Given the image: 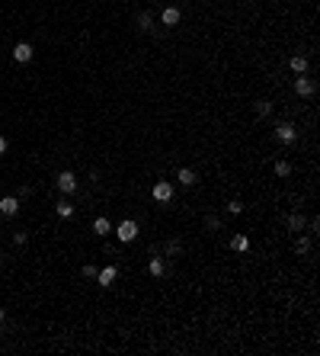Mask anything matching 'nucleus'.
Returning a JSON list of instances; mask_svg holds the SVG:
<instances>
[{"mask_svg":"<svg viewBox=\"0 0 320 356\" xmlns=\"http://www.w3.org/2000/svg\"><path fill=\"white\" fill-rule=\"evenodd\" d=\"M115 238L122 241V244H131V241L138 238V225L131 222V218H125V222L119 225V228H115Z\"/></svg>","mask_w":320,"mask_h":356,"instance_id":"obj_1","label":"nucleus"},{"mask_svg":"<svg viewBox=\"0 0 320 356\" xmlns=\"http://www.w3.org/2000/svg\"><path fill=\"white\" fill-rule=\"evenodd\" d=\"M295 93L298 96H314V93H317V84H314L311 77H304V74H298L295 77Z\"/></svg>","mask_w":320,"mask_h":356,"instance_id":"obj_2","label":"nucleus"},{"mask_svg":"<svg viewBox=\"0 0 320 356\" xmlns=\"http://www.w3.org/2000/svg\"><path fill=\"white\" fill-rule=\"evenodd\" d=\"M275 138H279V141H285V145H291V141L298 138L295 125H291V122H279V125H275Z\"/></svg>","mask_w":320,"mask_h":356,"instance_id":"obj_3","label":"nucleus"},{"mask_svg":"<svg viewBox=\"0 0 320 356\" xmlns=\"http://www.w3.org/2000/svg\"><path fill=\"white\" fill-rule=\"evenodd\" d=\"M32 55H36V52H32L29 42H16V45H13V61L26 64V61H32Z\"/></svg>","mask_w":320,"mask_h":356,"instance_id":"obj_4","label":"nucleus"},{"mask_svg":"<svg viewBox=\"0 0 320 356\" xmlns=\"http://www.w3.org/2000/svg\"><path fill=\"white\" fill-rule=\"evenodd\" d=\"M154 199H157V202H170V199H173V183L160 180V183L154 186Z\"/></svg>","mask_w":320,"mask_h":356,"instance_id":"obj_5","label":"nucleus"},{"mask_svg":"<svg viewBox=\"0 0 320 356\" xmlns=\"http://www.w3.org/2000/svg\"><path fill=\"white\" fill-rule=\"evenodd\" d=\"M16 212H19V199H16V196H3V199H0V215L13 218Z\"/></svg>","mask_w":320,"mask_h":356,"instance_id":"obj_6","label":"nucleus"},{"mask_svg":"<svg viewBox=\"0 0 320 356\" xmlns=\"http://www.w3.org/2000/svg\"><path fill=\"white\" fill-rule=\"evenodd\" d=\"M58 189H61V193H74V189H77V177L71 170L58 173Z\"/></svg>","mask_w":320,"mask_h":356,"instance_id":"obj_7","label":"nucleus"},{"mask_svg":"<svg viewBox=\"0 0 320 356\" xmlns=\"http://www.w3.org/2000/svg\"><path fill=\"white\" fill-rule=\"evenodd\" d=\"M115 276H119V270H115V266H106V270H99V273H96L99 286H112V282H115Z\"/></svg>","mask_w":320,"mask_h":356,"instance_id":"obj_8","label":"nucleus"},{"mask_svg":"<svg viewBox=\"0 0 320 356\" xmlns=\"http://www.w3.org/2000/svg\"><path fill=\"white\" fill-rule=\"evenodd\" d=\"M160 19H163V26H176V23H179V10H176V7H167L163 13H160Z\"/></svg>","mask_w":320,"mask_h":356,"instance_id":"obj_9","label":"nucleus"},{"mask_svg":"<svg viewBox=\"0 0 320 356\" xmlns=\"http://www.w3.org/2000/svg\"><path fill=\"white\" fill-rule=\"evenodd\" d=\"M288 64H291V71H295V74H307V58H304V55H295Z\"/></svg>","mask_w":320,"mask_h":356,"instance_id":"obj_10","label":"nucleus"},{"mask_svg":"<svg viewBox=\"0 0 320 356\" xmlns=\"http://www.w3.org/2000/svg\"><path fill=\"white\" fill-rule=\"evenodd\" d=\"M176 180H179V183H183V186H192V183H196V170H189V167H183V170H179V173H176Z\"/></svg>","mask_w":320,"mask_h":356,"instance_id":"obj_11","label":"nucleus"},{"mask_svg":"<svg viewBox=\"0 0 320 356\" xmlns=\"http://www.w3.org/2000/svg\"><path fill=\"white\" fill-rule=\"evenodd\" d=\"M93 231H96V238L109 234V231H112V225H109V218H96V222H93Z\"/></svg>","mask_w":320,"mask_h":356,"instance_id":"obj_12","label":"nucleus"},{"mask_svg":"<svg viewBox=\"0 0 320 356\" xmlns=\"http://www.w3.org/2000/svg\"><path fill=\"white\" fill-rule=\"evenodd\" d=\"M231 247L234 250H250V238H247V234H234V238H231Z\"/></svg>","mask_w":320,"mask_h":356,"instance_id":"obj_13","label":"nucleus"},{"mask_svg":"<svg viewBox=\"0 0 320 356\" xmlns=\"http://www.w3.org/2000/svg\"><path fill=\"white\" fill-rule=\"evenodd\" d=\"M54 212H58V215H61V218H68V215H74V206H71L68 199H61V202H58V206H54Z\"/></svg>","mask_w":320,"mask_h":356,"instance_id":"obj_14","label":"nucleus"},{"mask_svg":"<svg viewBox=\"0 0 320 356\" xmlns=\"http://www.w3.org/2000/svg\"><path fill=\"white\" fill-rule=\"evenodd\" d=\"M147 273H151V276H163V260H160V257H154L151 263H147Z\"/></svg>","mask_w":320,"mask_h":356,"instance_id":"obj_15","label":"nucleus"},{"mask_svg":"<svg viewBox=\"0 0 320 356\" xmlns=\"http://www.w3.org/2000/svg\"><path fill=\"white\" fill-rule=\"evenodd\" d=\"M291 173V164L288 161H275V177H288Z\"/></svg>","mask_w":320,"mask_h":356,"instance_id":"obj_16","label":"nucleus"},{"mask_svg":"<svg viewBox=\"0 0 320 356\" xmlns=\"http://www.w3.org/2000/svg\"><path fill=\"white\" fill-rule=\"evenodd\" d=\"M307 250H311V241H307V238H301V241L295 244V254H307Z\"/></svg>","mask_w":320,"mask_h":356,"instance_id":"obj_17","label":"nucleus"},{"mask_svg":"<svg viewBox=\"0 0 320 356\" xmlns=\"http://www.w3.org/2000/svg\"><path fill=\"white\" fill-rule=\"evenodd\" d=\"M288 228L301 231V228H304V218H301V215H291V218H288Z\"/></svg>","mask_w":320,"mask_h":356,"instance_id":"obj_18","label":"nucleus"},{"mask_svg":"<svg viewBox=\"0 0 320 356\" xmlns=\"http://www.w3.org/2000/svg\"><path fill=\"white\" fill-rule=\"evenodd\" d=\"M269 109H272V106H269L266 100H259V103H256V112H259V116H269Z\"/></svg>","mask_w":320,"mask_h":356,"instance_id":"obj_19","label":"nucleus"},{"mask_svg":"<svg viewBox=\"0 0 320 356\" xmlns=\"http://www.w3.org/2000/svg\"><path fill=\"white\" fill-rule=\"evenodd\" d=\"M228 209H231V215H240V212H244V202H237V199H234Z\"/></svg>","mask_w":320,"mask_h":356,"instance_id":"obj_20","label":"nucleus"},{"mask_svg":"<svg viewBox=\"0 0 320 356\" xmlns=\"http://www.w3.org/2000/svg\"><path fill=\"white\" fill-rule=\"evenodd\" d=\"M138 26H141V29H147V26H151V13H141V16H138Z\"/></svg>","mask_w":320,"mask_h":356,"instance_id":"obj_21","label":"nucleus"},{"mask_svg":"<svg viewBox=\"0 0 320 356\" xmlns=\"http://www.w3.org/2000/svg\"><path fill=\"white\" fill-rule=\"evenodd\" d=\"M84 276H87V279H96V266L87 263V266H84Z\"/></svg>","mask_w":320,"mask_h":356,"instance_id":"obj_22","label":"nucleus"},{"mask_svg":"<svg viewBox=\"0 0 320 356\" xmlns=\"http://www.w3.org/2000/svg\"><path fill=\"white\" fill-rule=\"evenodd\" d=\"M13 244H16V247H19V244H26V234H23V231H16V234H13Z\"/></svg>","mask_w":320,"mask_h":356,"instance_id":"obj_23","label":"nucleus"},{"mask_svg":"<svg viewBox=\"0 0 320 356\" xmlns=\"http://www.w3.org/2000/svg\"><path fill=\"white\" fill-rule=\"evenodd\" d=\"M3 151H7V138H3V135H0V154H3Z\"/></svg>","mask_w":320,"mask_h":356,"instance_id":"obj_24","label":"nucleus"},{"mask_svg":"<svg viewBox=\"0 0 320 356\" xmlns=\"http://www.w3.org/2000/svg\"><path fill=\"white\" fill-rule=\"evenodd\" d=\"M3 318H7V311H3V308H0V324H3Z\"/></svg>","mask_w":320,"mask_h":356,"instance_id":"obj_25","label":"nucleus"}]
</instances>
